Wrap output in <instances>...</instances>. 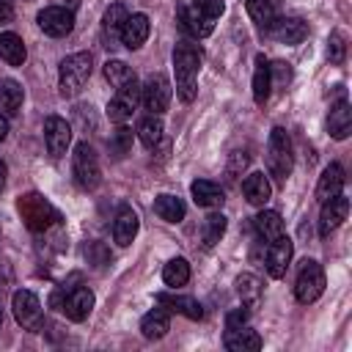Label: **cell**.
I'll use <instances>...</instances> for the list:
<instances>
[{
    "instance_id": "obj_32",
    "label": "cell",
    "mask_w": 352,
    "mask_h": 352,
    "mask_svg": "<svg viewBox=\"0 0 352 352\" xmlns=\"http://www.w3.org/2000/svg\"><path fill=\"white\" fill-rule=\"evenodd\" d=\"M234 286H236V294L242 297V305H256V302L261 300V280H258L253 272L236 275Z\"/></svg>"
},
{
    "instance_id": "obj_18",
    "label": "cell",
    "mask_w": 352,
    "mask_h": 352,
    "mask_svg": "<svg viewBox=\"0 0 352 352\" xmlns=\"http://www.w3.org/2000/svg\"><path fill=\"white\" fill-rule=\"evenodd\" d=\"M148 30H151V25H148V16L146 14H129L126 22H124V28H121L124 47H129V50L143 47L146 38H148Z\"/></svg>"
},
{
    "instance_id": "obj_4",
    "label": "cell",
    "mask_w": 352,
    "mask_h": 352,
    "mask_svg": "<svg viewBox=\"0 0 352 352\" xmlns=\"http://www.w3.org/2000/svg\"><path fill=\"white\" fill-rule=\"evenodd\" d=\"M292 165H294V151H292V140H289V132L283 126H275L270 132V140H267V168H270V176L283 184L292 173Z\"/></svg>"
},
{
    "instance_id": "obj_28",
    "label": "cell",
    "mask_w": 352,
    "mask_h": 352,
    "mask_svg": "<svg viewBox=\"0 0 352 352\" xmlns=\"http://www.w3.org/2000/svg\"><path fill=\"white\" fill-rule=\"evenodd\" d=\"M22 99H25V94L16 80H8V77L0 80V113H8V116L19 113Z\"/></svg>"
},
{
    "instance_id": "obj_15",
    "label": "cell",
    "mask_w": 352,
    "mask_h": 352,
    "mask_svg": "<svg viewBox=\"0 0 352 352\" xmlns=\"http://www.w3.org/2000/svg\"><path fill=\"white\" fill-rule=\"evenodd\" d=\"M60 311H63L72 322H82V319H88V314L94 311V292H91L88 286H77V289H72V292L63 297Z\"/></svg>"
},
{
    "instance_id": "obj_47",
    "label": "cell",
    "mask_w": 352,
    "mask_h": 352,
    "mask_svg": "<svg viewBox=\"0 0 352 352\" xmlns=\"http://www.w3.org/2000/svg\"><path fill=\"white\" fill-rule=\"evenodd\" d=\"M60 6H63V8H69V11H74V8L80 6V0H60Z\"/></svg>"
},
{
    "instance_id": "obj_41",
    "label": "cell",
    "mask_w": 352,
    "mask_h": 352,
    "mask_svg": "<svg viewBox=\"0 0 352 352\" xmlns=\"http://www.w3.org/2000/svg\"><path fill=\"white\" fill-rule=\"evenodd\" d=\"M248 165V154L245 151H234L231 154V165H228V179H236V173Z\"/></svg>"
},
{
    "instance_id": "obj_5",
    "label": "cell",
    "mask_w": 352,
    "mask_h": 352,
    "mask_svg": "<svg viewBox=\"0 0 352 352\" xmlns=\"http://www.w3.org/2000/svg\"><path fill=\"white\" fill-rule=\"evenodd\" d=\"M72 170L74 179L82 190H96L102 182V168H99V157L94 151V146L88 143H77L74 146V157H72Z\"/></svg>"
},
{
    "instance_id": "obj_26",
    "label": "cell",
    "mask_w": 352,
    "mask_h": 352,
    "mask_svg": "<svg viewBox=\"0 0 352 352\" xmlns=\"http://www.w3.org/2000/svg\"><path fill=\"white\" fill-rule=\"evenodd\" d=\"M0 58H3L8 66H22V63H25L28 50H25L22 38H19L14 30L0 33Z\"/></svg>"
},
{
    "instance_id": "obj_16",
    "label": "cell",
    "mask_w": 352,
    "mask_h": 352,
    "mask_svg": "<svg viewBox=\"0 0 352 352\" xmlns=\"http://www.w3.org/2000/svg\"><path fill=\"white\" fill-rule=\"evenodd\" d=\"M346 212H349V201L344 195H336V198L324 201L322 212H319V234L330 236V231H336L346 220Z\"/></svg>"
},
{
    "instance_id": "obj_40",
    "label": "cell",
    "mask_w": 352,
    "mask_h": 352,
    "mask_svg": "<svg viewBox=\"0 0 352 352\" xmlns=\"http://www.w3.org/2000/svg\"><path fill=\"white\" fill-rule=\"evenodd\" d=\"M129 146H132V129L121 126V129L110 138V148H113L116 154H126V151H129Z\"/></svg>"
},
{
    "instance_id": "obj_9",
    "label": "cell",
    "mask_w": 352,
    "mask_h": 352,
    "mask_svg": "<svg viewBox=\"0 0 352 352\" xmlns=\"http://www.w3.org/2000/svg\"><path fill=\"white\" fill-rule=\"evenodd\" d=\"M36 22H38V28H41L47 36L63 38V36H69V33L74 30V11H69V8H63V6H47L44 11H38Z\"/></svg>"
},
{
    "instance_id": "obj_33",
    "label": "cell",
    "mask_w": 352,
    "mask_h": 352,
    "mask_svg": "<svg viewBox=\"0 0 352 352\" xmlns=\"http://www.w3.org/2000/svg\"><path fill=\"white\" fill-rule=\"evenodd\" d=\"M162 280H165V286H170V289L184 286V283L190 280V264H187V258H182V256L170 258V261L165 264V270H162Z\"/></svg>"
},
{
    "instance_id": "obj_11",
    "label": "cell",
    "mask_w": 352,
    "mask_h": 352,
    "mask_svg": "<svg viewBox=\"0 0 352 352\" xmlns=\"http://www.w3.org/2000/svg\"><path fill=\"white\" fill-rule=\"evenodd\" d=\"M292 253H294V245L286 234H280L278 239H272L267 245V253H264V267L270 272V278H283L286 270H289V261H292Z\"/></svg>"
},
{
    "instance_id": "obj_1",
    "label": "cell",
    "mask_w": 352,
    "mask_h": 352,
    "mask_svg": "<svg viewBox=\"0 0 352 352\" xmlns=\"http://www.w3.org/2000/svg\"><path fill=\"white\" fill-rule=\"evenodd\" d=\"M198 69H201V50L195 44H176L173 50V72H176V94L182 102H192L198 94Z\"/></svg>"
},
{
    "instance_id": "obj_6",
    "label": "cell",
    "mask_w": 352,
    "mask_h": 352,
    "mask_svg": "<svg viewBox=\"0 0 352 352\" xmlns=\"http://www.w3.org/2000/svg\"><path fill=\"white\" fill-rule=\"evenodd\" d=\"M322 292H324V270L319 267V261L305 258L297 272V280H294V297H297V302L308 305V302L319 300Z\"/></svg>"
},
{
    "instance_id": "obj_43",
    "label": "cell",
    "mask_w": 352,
    "mask_h": 352,
    "mask_svg": "<svg viewBox=\"0 0 352 352\" xmlns=\"http://www.w3.org/2000/svg\"><path fill=\"white\" fill-rule=\"evenodd\" d=\"M14 16V0H0V25L11 22Z\"/></svg>"
},
{
    "instance_id": "obj_23",
    "label": "cell",
    "mask_w": 352,
    "mask_h": 352,
    "mask_svg": "<svg viewBox=\"0 0 352 352\" xmlns=\"http://www.w3.org/2000/svg\"><path fill=\"white\" fill-rule=\"evenodd\" d=\"M223 344H226V349H231V352H256V349H261V336H258L256 330H250V327L242 324V327L226 330Z\"/></svg>"
},
{
    "instance_id": "obj_35",
    "label": "cell",
    "mask_w": 352,
    "mask_h": 352,
    "mask_svg": "<svg viewBox=\"0 0 352 352\" xmlns=\"http://www.w3.org/2000/svg\"><path fill=\"white\" fill-rule=\"evenodd\" d=\"M138 138H140L143 146L154 148V146L160 143V138H162V121H160V116L151 113V116L140 118V121H138Z\"/></svg>"
},
{
    "instance_id": "obj_21",
    "label": "cell",
    "mask_w": 352,
    "mask_h": 352,
    "mask_svg": "<svg viewBox=\"0 0 352 352\" xmlns=\"http://www.w3.org/2000/svg\"><path fill=\"white\" fill-rule=\"evenodd\" d=\"M157 302L165 308V311H173V314H182V316H187V319H201L204 316V308H201V302L195 300V297H184V294H157Z\"/></svg>"
},
{
    "instance_id": "obj_3",
    "label": "cell",
    "mask_w": 352,
    "mask_h": 352,
    "mask_svg": "<svg viewBox=\"0 0 352 352\" xmlns=\"http://www.w3.org/2000/svg\"><path fill=\"white\" fill-rule=\"evenodd\" d=\"M94 72V58L91 52H74V55H66L60 60V69H58V85H60V94L63 96H77L82 91V85L88 82Z\"/></svg>"
},
{
    "instance_id": "obj_20",
    "label": "cell",
    "mask_w": 352,
    "mask_h": 352,
    "mask_svg": "<svg viewBox=\"0 0 352 352\" xmlns=\"http://www.w3.org/2000/svg\"><path fill=\"white\" fill-rule=\"evenodd\" d=\"M138 228H140V220H138L135 209H132V206H121L118 214H116V223H113V239H116L121 248H126V245H132Z\"/></svg>"
},
{
    "instance_id": "obj_34",
    "label": "cell",
    "mask_w": 352,
    "mask_h": 352,
    "mask_svg": "<svg viewBox=\"0 0 352 352\" xmlns=\"http://www.w3.org/2000/svg\"><path fill=\"white\" fill-rule=\"evenodd\" d=\"M126 16H129V11L124 8V3H113V6L104 11V19H102V30H104V36H107L110 41H113L116 36H121V28H124Z\"/></svg>"
},
{
    "instance_id": "obj_10",
    "label": "cell",
    "mask_w": 352,
    "mask_h": 352,
    "mask_svg": "<svg viewBox=\"0 0 352 352\" xmlns=\"http://www.w3.org/2000/svg\"><path fill=\"white\" fill-rule=\"evenodd\" d=\"M170 94H173V88H170L168 77H165V74H151V77L146 80V85L140 88V102L146 104V110H151L154 116H160V113L168 110Z\"/></svg>"
},
{
    "instance_id": "obj_8",
    "label": "cell",
    "mask_w": 352,
    "mask_h": 352,
    "mask_svg": "<svg viewBox=\"0 0 352 352\" xmlns=\"http://www.w3.org/2000/svg\"><path fill=\"white\" fill-rule=\"evenodd\" d=\"M11 308H14V319H16L25 330H41V322H44V316H41V302H38V297H36L30 289L14 292Z\"/></svg>"
},
{
    "instance_id": "obj_39",
    "label": "cell",
    "mask_w": 352,
    "mask_h": 352,
    "mask_svg": "<svg viewBox=\"0 0 352 352\" xmlns=\"http://www.w3.org/2000/svg\"><path fill=\"white\" fill-rule=\"evenodd\" d=\"M190 6L198 8V11H201L204 16H209V19H217V16H223V11H226L223 0H192Z\"/></svg>"
},
{
    "instance_id": "obj_2",
    "label": "cell",
    "mask_w": 352,
    "mask_h": 352,
    "mask_svg": "<svg viewBox=\"0 0 352 352\" xmlns=\"http://www.w3.org/2000/svg\"><path fill=\"white\" fill-rule=\"evenodd\" d=\"M16 209H19L22 220H25V226H28L30 231H36V234L52 228L55 223H60V212H58L44 195H38V192H25V195H19Z\"/></svg>"
},
{
    "instance_id": "obj_29",
    "label": "cell",
    "mask_w": 352,
    "mask_h": 352,
    "mask_svg": "<svg viewBox=\"0 0 352 352\" xmlns=\"http://www.w3.org/2000/svg\"><path fill=\"white\" fill-rule=\"evenodd\" d=\"M154 212L162 217V220H168V223H179V220H184V201L182 198H176V195H168V192H162V195H157V201H154Z\"/></svg>"
},
{
    "instance_id": "obj_42",
    "label": "cell",
    "mask_w": 352,
    "mask_h": 352,
    "mask_svg": "<svg viewBox=\"0 0 352 352\" xmlns=\"http://www.w3.org/2000/svg\"><path fill=\"white\" fill-rule=\"evenodd\" d=\"M248 322V311L245 308H236V311H231L228 316H226V330H234V327H242Z\"/></svg>"
},
{
    "instance_id": "obj_48",
    "label": "cell",
    "mask_w": 352,
    "mask_h": 352,
    "mask_svg": "<svg viewBox=\"0 0 352 352\" xmlns=\"http://www.w3.org/2000/svg\"><path fill=\"white\" fill-rule=\"evenodd\" d=\"M0 327H3V311H0Z\"/></svg>"
},
{
    "instance_id": "obj_13",
    "label": "cell",
    "mask_w": 352,
    "mask_h": 352,
    "mask_svg": "<svg viewBox=\"0 0 352 352\" xmlns=\"http://www.w3.org/2000/svg\"><path fill=\"white\" fill-rule=\"evenodd\" d=\"M176 16H179L182 30L190 33L192 38H206V36L214 30V19L204 16L198 8L187 6V3H179V6H176Z\"/></svg>"
},
{
    "instance_id": "obj_38",
    "label": "cell",
    "mask_w": 352,
    "mask_h": 352,
    "mask_svg": "<svg viewBox=\"0 0 352 352\" xmlns=\"http://www.w3.org/2000/svg\"><path fill=\"white\" fill-rule=\"evenodd\" d=\"M327 58L336 66L344 63V58H346V38H344V33H338V30L330 33V38H327Z\"/></svg>"
},
{
    "instance_id": "obj_31",
    "label": "cell",
    "mask_w": 352,
    "mask_h": 352,
    "mask_svg": "<svg viewBox=\"0 0 352 352\" xmlns=\"http://www.w3.org/2000/svg\"><path fill=\"white\" fill-rule=\"evenodd\" d=\"M275 3H278V0H245V8H248V14H250V19L256 22V28L267 30V28L272 25V19L278 16V14H275Z\"/></svg>"
},
{
    "instance_id": "obj_27",
    "label": "cell",
    "mask_w": 352,
    "mask_h": 352,
    "mask_svg": "<svg viewBox=\"0 0 352 352\" xmlns=\"http://www.w3.org/2000/svg\"><path fill=\"white\" fill-rule=\"evenodd\" d=\"M170 330V319H168V311L165 308H154V311H148L143 319H140V333L146 336V338H162L165 333Z\"/></svg>"
},
{
    "instance_id": "obj_44",
    "label": "cell",
    "mask_w": 352,
    "mask_h": 352,
    "mask_svg": "<svg viewBox=\"0 0 352 352\" xmlns=\"http://www.w3.org/2000/svg\"><path fill=\"white\" fill-rule=\"evenodd\" d=\"M270 72H275V77H278L280 82H289V77H292L289 63H275V66H270Z\"/></svg>"
},
{
    "instance_id": "obj_45",
    "label": "cell",
    "mask_w": 352,
    "mask_h": 352,
    "mask_svg": "<svg viewBox=\"0 0 352 352\" xmlns=\"http://www.w3.org/2000/svg\"><path fill=\"white\" fill-rule=\"evenodd\" d=\"M6 135H8V121H6V116H0V143L6 140Z\"/></svg>"
},
{
    "instance_id": "obj_36",
    "label": "cell",
    "mask_w": 352,
    "mask_h": 352,
    "mask_svg": "<svg viewBox=\"0 0 352 352\" xmlns=\"http://www.w3.org/2000/svg\"><path fill=\"white\" fill-rule=\"evenodd\" d=\"M226 226H228V220H226V214H209L206 220H204V231H201V236H204V245L206 248H212L214 242H220V236L226 234Z\"/></svg>"
},
{
    "instance_id": "obj_46",
    "label": "cell",
    "mask_w": 352,
    "mask_h": 352,
    "mask_svg": "<svg viewBox=\"0 0 352 352\" xmlns=\"http://www.w3.org/2000/svg\"><path fill=\"white\" fill-rule=\"evenodd\" d=\"M6 173H8V168H6V162L0 160V192H3V187H6Z\"/></svg>"
},
{
    "instance_id": "obj_19",
    "label": "cell",
    "mask_w": 352,
    "mask_h": 352,
    "mask_svg": "<svg viewBox=\"0 0 352 352\" xmlns=\"http://www.w3.org/2000/svg\"><path fill=\"white\" fill-rule=\"evenodd\" d=\"M190 192H192V201H195L198 206H206V209H217V206H223V201H226L223 187H220L217 182H209V179H195V182L190 184Z\"/></svg>"
},
{
    "instance_id": "obj_7",
    "label": "cell",
    "mask_w": 352,
    "mask_h": 352,
    "mask_svg": "<svg viewBox=\"0 0 352 352\" xmlns=\"http://www.w3.org/2000/svg\"><path fill=\"white\" fill-rule=\"evenodd\" d=\"M138 102H140V82L132 77L129 82L116 88V96L107 102V118L116 121V124H126L132 118Z\"/></svg>"
},
{
    "instance_id": "obj_30",
    "label": "cell",
    "mask_w": 352,
    "mask_h": 352,
    "mask_svg": "<svg viewBox=\"0 0 352 352\" xmlns=\"http://www.w3.org/2000/svg\"><path fill=\"white\" fill-rule=\"evenodd\" d=\"M256 231H258V236L267 239V242L278 239V236L283 234V220H280V214L272 212V209H261V212L256 214Z\"/></svg>"
},
{
    "instance_id": "obj_25",
    "label": "cell",
    "mask_w": 352,
    "mask_h": 352,
    "mask_svg": "<svg viewBox=\"0 0 352 352\" xmlns=\"http://www.w3.org/2000/svg\"><path fill=\"white\" fill-rule=\"evenodd\" d=\"M270 88H272V72H270V60L264 55H256V72H253V99L256 104H267L270 99Z\"/></svg>"
},
{
    "instance_id": "obj_17",
    "label": "cell",
    "mask_w": 352,
    "mask_h": 352,
    "mask_svg": "<svg viewBox=\"0 0 352 352\" xmlns=\"http://www.w3.org/2000/svg\"><path fill=\"white\" fill-rule=\"evenodd\" d=\"M341 190H344V168H341L338 162H330V165L322 170L319 182H316V201L324 204V201L341 195Z\"/></svg>"
},
{
    "instance_id": "obj_22",
    "label": "cell",
    "mask_w": 352,
    "mask_h": 352,
    "mask_svg": "<svg viewBox=\"0 0 352 352\" xmlns=\"http://www.w3.org/2000/svg\"><path fill=\"white\" fill-rule=\"evenodd\" d=\"M327 129L336 140H344L349 138L352 132V107L346 99H338L333 107H330V116H327Z\"/></svg>"
},
{
    "instance_id": "obj_14",
    "label": "cell",
    "mask_w": 352,
    "mask_h": 352,
    "mask_svg": "<svg viewBox=\"0 0 352 352\" xmlns=\"http://www.w3.org/2000/svg\"><path fill=\"white\" fill-rule=\"evenodd\" d=\"M267 33L272 38H278L280 44H300L308 36V25L297 16H275L272 25L267 28Z\"/></svg>"
},
{
    "instance_id": "obj_12",
    "label": "cell",
    "mask_w": 352,
    "mask_h": 352,
    "mask_svg": "<svg viewBox=\"0 0 352 352\" xmlns=\"http://www.w3.org/2000/svg\"><path fill=\"white\" fill-rule=\"evenodd\" d=\"M44 143H47V151L52 157H63L69 143H72V126L66 124V118L60 116H47L44 121Z\"/></svg>"
},
{
    "instance_id": "obj_24",
    "label": "cell",
    "mask_w": 352,
    "mask_h": 352,
    "mask_svg": "<svg viewBox=\"0 0 352 352\" xmlns=\"http://www.w3.org/2000/svg\"><path fill=\"white\" fill-rule=\"evenodd\" d=\"M242 192H245L248 204L264 206V204L270 201V195H272V184H270V179H267L261 170H256V173H250V176L242 182Z\"/></svg>"
},
{
    "instance_id": "obj_37",
    "label": "cell",
    "mask_w": 352,
    "mask_h": 352,
    "mask_svg": "<svg viewBox=\"0 0 352 352\" xmlns=\"http://www.w3.org/2000/svg\"><path fill=\"white\" fill-rule=\"evenodd\" d=\"M104 77H107V82H110L113 88H121L124 82H129V80L135 77V72H132L124 60H107V63H104Z\"/></svg>"
}]
</instances>
